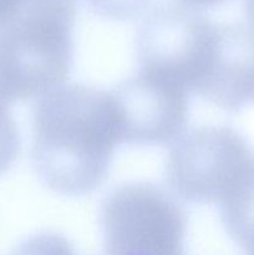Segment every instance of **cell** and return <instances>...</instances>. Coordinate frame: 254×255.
<instances>
[{
	"instance_id": "1",
	"label": "cell",
	"mask_w": 254,
	"mask_h": 255,
	"mask_svg": "<svg viewBox=\"0 0 254 255\" xmlns=\"http://www.w3.org/2000/svg\"><path fill=\"white\" fill-rule=\"evenodd\" d=\"M121 143L110 91L64 84L36 100L31 162L40 181L55 193H91L105 181Z\"/></svg>"
},
{
	"instance_id": "2",
	"label": "cell",
	"mask_w": 254,
	"mask_h": 255,
	"mask_svg": "<svg viewBox=\"0 0 254 255\" xmlns=\"http://www.w3.org/2000/svg\"><path fill=\"white\" fill-rule=\"evenodd\" d=\"M76 14L77 0H22L0 25V99L37 100L65 84Z\"/></svg>"
},
{
	"instance_id": "3",
	"label": "cell",
	"mask_w": 254,
	"mask_h": 255,
	"mask_svg": "<svg viewBox=\"0 0 254 255\" xmlns=\"http://www.w3.org/2000/svg\"><path fill=\"white\" fill-rule=\"evenodd\" d=\"M166 174L174 196L222 208L253 187L254 154L246 138L231 127H194L172 143Z\"/></svg>"
},
{
	"instance_id": "4",
	"label": "cell",
	"mask_w": 254,
	"mask_h": 255,
	"mask_svg": "<svg viewBox=\"0 0 254 255\" xmlns=\"http://www.w3.org/2000/svg\"><path fill=\"white\" fill-rule=\"evenodd\" d=\"M102 255H186L187 218L174 194L151 182L115 188L100 214Z\"/></svg>"
},
{
	"instance_id": "5",
	"label": "cell",
	"mask_w": 254,
	"mask_h": 255,
	"mask_svg": "<svg viewBox=\"0 0 254 255\" xmlns=\"http://www.w3.org/2000/svg\"><path fill=\"white\" fill-rule=\"evenodd\" d=\"M216 30L217 22L179 2L153 7L137 31L139 70L194 92L211 64Z\"/></svg>"
},
{
	"instance_id": "6",
	"label": "cell",
	"mask_w": 254,
	"mask_h": 255,
	"mask_svg": "<svg viewBox=\"0 0 254 255\" xmlns=\"http://www.w3.org/2000/svg\"><path fill=\"white\" fill-rule=\"evenodd\" d=\"M110 94L121 143L164 146L184 132L189 92L181 85L139 70Z\"/></svg>"
},
{
	"instance_id": "7",
	"label": "cell",
	"mask_w": 254,
	"mask_h": 255,
	"mask_svg": "<svg viewBox=\"0 0 254 255\" xmlns=\"http://www.w3.org/2000/svg\"><path fill=\"white\" fill-rule=\"evenodd\" d=\"M194 94L227 111H239L254 105L252 27L217 22L211 64Z\"/></svg>"
},
{
	"instance_id": "8",
	"label": "cell",
	"mask_w": 254,
	"mask_h": 255,
	"mask_svg": "<svg viewBox=\"0 0 254 255\" xmlns=\"http://www.w3.org/2000/svg\"><path fill=\"white\" fill-rule=\"evenodd\" d=\"M153 1L154 0H85L95 14L116 21L144 16Z\"/></svg>"
},
{
	"instance_id": "9",
	"label": "cell",
	"mask_w": 254,
	"mask_h": 255,
	"mask_svg": "<svg viewBox=\"0 0 254 255\" xmlns=\"http://www.w3.org/2000/svg\"><path fill=\"white\" fill-rule=\"evenodd\" d=\"M9 107L0 99V176L12 166L20 149L19 131Z\"/></svg>"
},
{
	"instance_id": "10",
	"label": "cell",
	"mask_w": 254,
	"mask_h": 255,
	"mask_svg": "<svg viewBox=\"0 0 254 255\" xmlns=\"http://www.w3.org/2000/svg\"><path fill=\"white\" fill-rule=\"evenodd\" d=\"M22 0H0V25L10 19L16 12Z\"/></svg>"
},
{
	"instance_id": "11",
	"label": "cell",
	"mask_w": 254,
	"mask_h": 255,
	"mask_svg": "<svg viewBox=\"0 0 254 255\" xmlns=\"http://www.w3.org/2000/svg\"><path fill=\"white\" fill-rule=\"evenodd\" d=\"M226 0H177V2L182 5H186V6L192 7V9L196 10H203L208 9V7H213L216 5L222 4Z\"/></svg>"
},
{
	"instance_id": "12",
	"label": "cell",
	"mask_w": 254,
	"mask_h": 255,
	"mask_svg": "<svg viewBox=\"0 0 254 255\" xmlns=\"http://www.w3.org/2000/svg\"><path fill=\"white\" fill-rule=\"evenodd\" d=\"M243 4L248 26L254 30V0H243Z\"/></svg>"
}]
</instances>
